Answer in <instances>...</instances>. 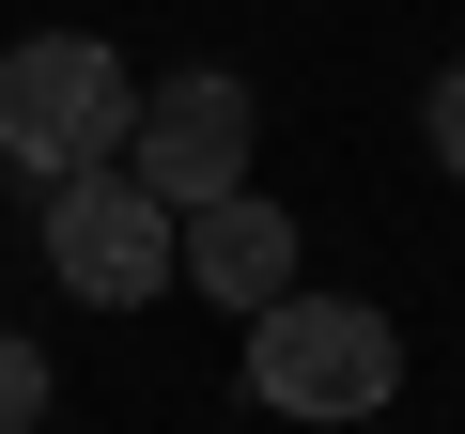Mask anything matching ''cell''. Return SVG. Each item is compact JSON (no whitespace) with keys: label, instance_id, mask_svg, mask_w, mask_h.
<instances>
[{"label":"cell","instance_id":"cell-7","mask_svg":"<svg viewBox=\"0 0 465 434\" xmlns=\"http://www.w3.org/2000/svg\"><path fill=\"white\" fill-rule=\"evenodd\" d=\"M419 140H434V171H450V186H465V63H450V78H434V94H419Z\"/></svg>","mask_w":465,"mask_h":434},{"label":"cell","instance_id":"cell-3","mask_svg":"<svg viewBox=\"0 0 465 434\" xmlns=\"http://www.w3.org/2000/svg\"><path fill=\"white\" fill-rule=\"evenodd\" d=\"M124 124H140L124 47H94V32H32V47H0V155H16L32 186L124 155Z\"/></svg>","mask_w":465,"mask_h":434},{"label":"cell","instance_id":"cell-1","mask_svg":"<svg viewBox=\"0 0 465 434\" xmlns=\"http://www.w3.org/2000/svg\"><path fill=\"white\" fill-rule=\"evenodd\" d=\"M249 388L280 403V419H372L388 388H403V326L372 311V295H264L249 311Z\"/></svg>","mask_w":465,"mask_h":434},{"label":"cell","instance_id":"cell-5","mask_svg":"<svg viewBox=\"0 0 465 434\" xmlns=\"http://www.w3.org/2000/svg\"><path fill=\"white\" fill-rule=\"evenodd\" d=\"M186 280H202L217 311H264V295H295V217H280L264 186H217V202H186Z\"/></svg>","mask_w":465,"mask_h":434},{"label":"cell","instance_id":"cell-4","mask_svg":"<svg viewBox=\"0 0 465 434\" xmlns=\"http://www.w3.org/2000/svg\"><path fill=\"white\" fill-rule=\"evenodd\" d=\"M124 171L186 217V202H217V186H249V78L232 63H186V78H155L140 94V124H124Z\"/></svg>","mask_w":465,"mask_h":434},{"label":"cell","instance_id":"cell-6","mask_svg":"<svg viewBox=\"0 0 465 434\" xmlns=\"http://www.w3.org/2000/svg\"><path fill=\"white\" fill-rule=\"evenodd\" d=\"M32 419H47V357L0 326V434H32Z\"/></svg>","mask_w":465,"mask_h":434},{"label":"cell","instance_id":"cell-2","mask_svg":"<svg viewBox=\"0 0 465 434\" xmlns=\"http://www.w3.org/2000/svg\"><path fill=\"white\" fill-rule=\"evenodd\" d=\"M47 280H63L78 311H140V295L186 280V217H171L124 155H94V171L47 186Z\"/></svg>","mask_w":465,"mask_h":434}]
</instances>
